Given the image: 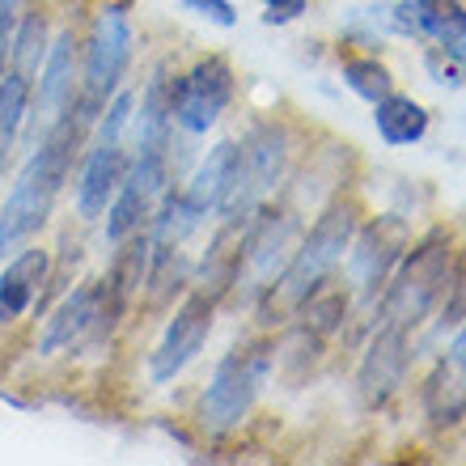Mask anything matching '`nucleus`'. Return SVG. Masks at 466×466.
Instances as JSON below:
<instances>
[{"instance_id":"obj_12","label":"nucleus","mask_w":466,"mask_h":466,"mask_svg":"<svg viewBox=\"0 0 466 466\" xmlns=\"http://www.w3.org/2000/svg\"><path fill=\"white\" fill-rule=\"evenodd\" d=\"M407 373V327H394V322H381V331L373 335L365 360H360V399L369 407H381L399 386H403Z\"/></svg>"},{"instance_id":"obj_10","label":"nucleus","mask_w":466,"mask_h":466,"mask_svg":"<svg viewBox=\"0 0 466 466\" xmlns=\"http://www.w3.org/2000/svg\"><path fill=\"white\" fill-rule=\"evenodd\" d=\"M208 331H212V297L191 293L183 306L174 309V319H170V327H166V335H161V344L153 348V356H148V378L157 381V386L178 378V373L199 356Z\"/></svg>"},{"instance_id":"obj_2","label":"nucleus","mask_w":466,"mask_h":466,"mask_svg":"<svg viewBox=\"0 0 466 466\" xmlns=\"http://www.w3.org/2000/svg\"><path fill=\"white\" fill-rule=\"evenodd\" d=\"M352 233H356V208L352 204H331V208L314 221V229L306 233V242L293 250L289 268L280 271V280L271 284V306L284 309V314L301 306V301L339 268Z\"/></svg>"},{"instance_id":"obj_13","label":"nucleus","mask_w":466,"mask_h":466,"mask_svg":"<svg viewBox=\"0 0 466 466\" xmlns=\"http://www.w3.org/2000/svg\"><path fill=\"white\" fill-rule=\"evenodd\" d=\"M102 306H106V284L94 280V284H81L76 293H68L60 301V309L47 319V331H43V344L38 352H64V348H73L89 327H98L102 322Z\"/></svg>"},{"instance_id":"obj_18","label":"nucleus","mask_w":466,"mask_h":466,"mask_svg":"<svg viewBox=\"0 0 466 466\" xmlns=\"http://www.w3.org/2000/svg\"><path fill=\"white\" fill-rule=\"evenodd\" d=\"M373 127L386 145H416L429 132V111L407 94H386L381 102H373Z\"/></svg>"},{"instance_id":"obj_15","label":"nucleus","mask_w":466,"mask_h":466,"mask_svg":"<svg viewBox=\"0 0 466 466\" xmlns=\"http://www.w3.org/2000/svg\"><path fill=\"white\" fill-rule=\"evenodd\" d=\"M233 157H238V145H233V140H221L217 148H208V157L199 161V170L191 174V183L183 187L187 208L196 212V217L217 212V204H221V196H225V187H229Z\"/></svg>"},{"instance_id":"obj_1","label":"nucleus","mask_w":466,"mask_h":466,"mask_svg":"<svg viewBox=\"0 0 466 466\" xmlns=\"http://www.w3.org/2000/svg\"><path fill=\"white\" fill-rule=\"evenodd\" d=\"M81 140H86V115L64 106L56 127L43 136V145L35 148V157L25 161V170L17 174V183H13L9 199L0 208V258L13 255L51 217V204H56L64 178L73 170Z\"/></svg>"},{"instance_id":"obj_4","label":"nucleus","mask_w":466,"mask_h":466,"mask_svg":"<svg viewBox=\"0 0 466 466\" xmlns=\"http://www.w3.org/2000/svg\"><path fill=\"white\" fill-rule=\"evenodd\" d=\"M284 161H289V148H284V132L280 127H250L238 148V157H233V174H229V187H225L221 212L225 221H242L255 212V204L268 196L271 187L284 178Z\"/></svg>"},{"instance_id":"obj_23","label":"nucleus","mask_w":466,"mask_h":466,"mask_svg":"<svg viewBox=\"0 0 466 466\" xmlns=\"http://www.w3.org/2000/svg\"><path fill=\"white\" fill-rule=\"evenodd\" d=\"M187 5V13H196V17H204V22H212V25H238V13H233V5L229 0H183Z\"/></svg>"},{"instance_id":"obj_27","label":"nucleus","mask_w":466,"mask_h":466,"mask_svg":"<svg viewBox=\"0 0 466 466\" xmlns=\"http://www.w3.org/2000/svg\"><path fill=\"white\" fill-rule=\"evenodd\" d=\"M263 5H271V0H263Z\"/></svg>"},{"instance_id":"obj_25","label":"nucleus","mask_w":466,"mask_h":466,"mask_svg":"<svg viewBox=\"0 0 466 466\" xmlns=\"http://www.w3.org/2000/svg\"><path fill=\"white\" fill-rule=\"evenodd\" d=\"M309 0H271L268 13H263V22L268 25H284V22H293V17H301L306 13Z\"/></svg>"},{"instance_id":"obj_26","label":"nucleus","mask_w":466,"mask_h":466,"mask_svg":"<svg viewBox=\"0 0 466 466\" xmlns=\"http://www.w3.org/2000/svg\"><path fill=\"white\" fill-rule=\"evenodd\" d=\"M445 365H454V369L466 373V331L454 339V348H450V356H445Z\"/></svg>"},{"instance_id":"obj_9","label":"nucleus","mask_w":466,"mask_h":466,"mask_svg":"<svg viewBox=\"0 0 466 466\" xmlns=\"http://www.w3.org/2000/svg\"><path fill=\"white\" fill-rule=\"evenodd\" d=\"M229 98H233V68L221 56H208V60H199L191 73H183L174 81L170 89L174 123L191 136L208 132L212 123L221 119L225 106H229Z\"/></svg>"},{"instance_id":"obj_20","label":"nucleus","mask_w":466,"mask_h":466,"mask_svg":"<svg viewBox=\"0 0 466 466\" xmlns=\"http://www.w3.org/2000/svg\"><path fill=\"white\" fill-rule=\"evenodd\" d=\"M47 22H43V13L30 9L22 17V25L13 30V51H9V64H13V73H22V76H35L38 73V64H43V56H47Z\"/></svg>"},{"instance_id":"obj_24","label":"nucleus","mask_w":466,"mask_h":466,"mask_svg":"<svg viewBox=\"0 0 466 466\" xmlns=\"http://www.w3.org/2000/svg\"><path fill=\"white\" fill-rule=\"evenodd\" d=\"M17 9H22V0H0V73H5L9 51H13V25H17Z\"/></svg>"},{"instance_id":"obj_16","label":"nucleus","mask_w":466,"mask_h":466,"mask_svg":"<svg viewBox=\"0 0 466 466\" xmlns=\"http://www.w3.org/2000/svg\"><path fill=\"white\" fill-rule=\"evenodd\" d=\"M73 60H76V38L73 30H60L51 43L47 60H43V76H38V111L56 115L73 102Z\"/></svg>"},{"instance_id":"obj_17","label":"nucleus","mask_w":466,"mask_h":466,"mask_svg":"<svg viewBox=\"0 0 466 466\" xmlns=\"http://www.w3.org/2000/svg\"><path fill=\"white\" fill-rule=\"evenodd\" d=\"M411 22L420 35H429L437 47L466 56V5L462 0H407Z\"/></svg>"},{"instance_id":"obj_22","label":"nucleus","mask_w":466,"mask_h":466,"mask_svg":"<svg viewBox=\"0 0 466 466\" xmlns=\"http://www.w3.org/2000/svg\"><path fill=\"white\" fill-rule=\"evenodd\" d=\"M424 64H429L432 81L445 89H458L466 81V56H458V51H450V47H432L429 56H424Z\"/></svg>"},{"instance_id":"obj_3","label":"nucleus","mask_w":466,"mask_h":466,"mask_svg":"<svg viewBox=\"0 0 466 466\" xmlns=\"http://www.w3.org/2000/svg\"><path fill=\"white\" fill-rule=\"evenodd\" d=\"M450 233L432 229L424 242L403 258V268L394 276V284L381 297V322L394 327H416L441 297L445 280H450Z\"/></svg>"},{"instance_id":"obj_21","label":"nucleus","mask_w":466,"mask_h":466,"mask_svg":"<svg viewBox=\"0 0 466 466\" xmlns=\"http://www.w3.org/2000/svg\"><path fill=\"white\" fill-rule=\"evenodd\" d=\"M344 81L352 89L356 98L365 102H381L386 94H394V81H390V68L378 60H348L344 64Z\"/></svg>"},{"instance_id":"obj_14","label":"nucleus","mask_w":466,"mask_h":466,"mask_svg":"<svg viewBox=\"0 0 466 466\" xmlns=\"http://www.w3.org/2000/svg\"><path fill=\"white\" fill-rule=\"evenodd\" d=\"M51 271V255L43 246H30L22 255H13L0 271V322H17L25 309L38 301L43 284Z\"/></svg>"},{"instance_id":"obj_8","label":"nucleus","mask_w":466,"mask_h":466,"mask_svg":"<svg viewBox=\"0 0 466 466\" xmlns=\"http://www.w3.org/2000/svg\"><path fill=\"white\" fill-rule=\"evenodd\" d=\"M132 60V22H127V0L102 5L94 17L86 43V102L98 106L106 94H115L123 68Z\"/></svg>"},{"instance_id":"obj_19","label":"nucleus","mask_w":466,"mask_h":466,"mask_svg":"<svg viewBox=\"0 0 466 466\" xmlns=\"http://www.w3.org/2000/svg\"><path fill=\"white\" fill-rule=\"evenodd\" d=\"M25 106H30V76L22 73H0V174L13 157V145H17V132H22Z\"/></svg>"},{"instance_id":"obj_28","label":"nucleus","mask_w":466,"mask_h":466,"mask_svg":"<svg viewBox=\"0 0 466 466\" xmlns=\"http://www.w3.org/2000/svg\"><path fill=\"white\" fill-rule=\"evenodd\" d=\"M462 5H466V0H462Z\"/></svg>"},{"instance_id":"obj_6","label":"nucleus","mask_w":466,"mask_h":466,"mask_svg":"<svg viewBox=\"0 0 466 466\" xmlns=\"http://www.w3.org/2000/svg\"><path fill=\"white\" fill-rule=\"evenodd\" d=\"M136 98L132 94H119V98L106 106V119H102L98 140L89 145L86 166H81V183H76V212L86 221H98L102 212L111 208L115 191H119L123 174V132H127V119H132Z\"/></svg>"},{"instance_id":"obj_7","label":"nucleus","mask_w":466,"mask_h":466,"mask_svg":"<svg viewBox=\"0 0 466 466\" xmlns=\"http://www.w3.org/2000/svg\"><path fill=\"white\" fill-rule=\"evenodd\" d=\"M166 183H170V153H166V145H140L132 170L123 174L119 191L111 199V212H106L111 217L106 238L115 246H123L127 238L145 229L153 208H157V199L166 196Z\"/></svg>"},{"instance_id":"obj_11","label":"nucleus","mask_w":466,"mask_h":466,"mask_svg":"<svg viewBox=\"0 0 466 466\" xmlns=\"http://www.w3.org/2000/svg\"><path fill=\"white\" fill-rule=\"evenodd\" d=\"M407 250V225L403 217H373L365 229L356 233L352 242H348V271H352V289L360 293H373L390 268L399 263V255Z\"/></svg>"},{"instance_id":"obj_5","label":"nucleus","mask_w":466,"mask_h":466,"mask_svg":"<svg viewBox=\"0 0 466 466\" xmlns=\"http://www.w3.org/2000/svg\"><path fill=\"white\" fill-rule=\"evenodd\" d=\"M268 369H271V352L263 344L233 348L221 365H217L208 390H204L199 424L208 432H217V437L238 429L242 416L250 411V403H255V394H258V386H263V378H268Z\"/></svg>"}]
</instances>
